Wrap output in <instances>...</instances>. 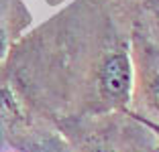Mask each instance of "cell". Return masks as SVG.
Wrapping results in <instances>:
<instances>
[{
    "label": "cell",
    "instance_id": "277c9868",
    "mask_svg": "<svg viewBox=\"0 0 159 152\" xmlns=\"http://www.w3.org/2000/svg\"><path fill=\"white\" fill-rule=\"evenodd\" d=\"M14 124H16V122H8V120H4V118H0V148L8 142V136L12 134Z\"/></svg>",
    "mask_w": 159,
    "mask_h": 152
},
{
    "label": "cell",
    "instance_id": "3957f363",
    "mask_svg": "<svg viewBox=\"0 0 159 152\" xmlns=\"http://www.w3.org/2000/svg\"><path fill=\"white\" fill-rule=\"evenodd\" d=\"M126 116H131L133 120H137L141 126H145V128L149 130L151 134H153L155 140H157V144H155V152H159V122H151V120H147V118H141V116H137V114H126Z\"/></svg>",
    "mask_w": 159,
    "mask_h": 152
},
{
    "label": "cell",
    "instance_id": "5b68a950",
    "mask_svg": "<svg viewBox=\"0 0 159 152\" xmlns=\"http://www.w3.org/2000/svg\"><path fill=\"white\" fill-rule=\"evenodd\" d=\"M86 152H116L112 146H106V144H94V146H90Z\"/></svg>",
    "mask_w": 159,
    "mask_h": 152
},
{
    "label": "cell",
    "instance_id": "7a4b0ae2",
    "mask_svg": "<svg viewBox=\"0 0 159 152\" xmlns=\"http://www.w3.org/2000/svg\"><path fill=\"white\" fill-rule=\"evenodd\" d=\"M96 95L106 110L129 112L133 103V63L129 45L112 47L100 59L94 75Z\"/></svg>",
    "mask_w": 159,
    "mask_h": 152
},
{
    "label": "cell",
    "instance_id": "8992f818",
    "mask_svg": "<svg viewBox=\"0 0 159 152\" xmlns=\"http://www.w3.org/2000/svg\"><path fill=\"white\" fill-rule=\"evenodd\" d=\"M155 2H159V0H155ZM157 16H159V4H157Z\"/></svg>",
    "mask_w": 159,
    "mask_h": 152
},
{
    "label": "cell",
    "instance_id": "6da1fadb",
    "mask_svg": "<svg viewBox=\"0 0 159 152\" xmlns=\"http://www.w3.org/2000/svg\"><path fill=\"white\" fill-rule=\"evenodd\" d=\"M129 53L133 63V99L143 108V114L137 116H155L151 122H159V43L147 32L135 28Z\"/></svg>",
    "mask_w": 159,
    "mask_h": 152
}]
</instances>
